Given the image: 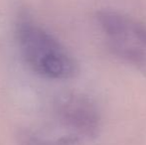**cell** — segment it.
<instances>
[{
    "instance_id": "6da1fadb",
    "label": "cell",
    "mask_w": 146,
    "mask_h": 145,
    "mask_svg": "<svg viewBox=\"0 0 146 145\" xmlns=\"http://www.w3.org/2000/svg\"><path fill=\"white\" fill-rule=\"evenodd\" d=\"M14 38L23 62L34 73L64 81L78 73V63L65 45L28 12L15 18Z\"/></svg>"
},
{
    "instance_id": "7a4b0ae2",
    "label": "cell",
    "mask_w": 146,
    "mask_h": 145,
    "mask_svg": "<svg viewBox=\"0 0 146 145\" xmlns=\"http://www.w3.org/2000/svg\"><path fill=\"white\" fill-rule=\"evenodd\" d=\"M96 21L110 52L146 77V25L112 10H100Z\"/></svg>"
},
{
    "instance_id": "3957f363",
    "label": "cell",
    "mask_w": 146,
    "mask_h": 145,
    "mask_svg": "<svg viewBox=\"0 0 146 145\" xmlns=\"http://www.w3.org/2000/svg\"><path fill=\"white\" fill-rule=\"evenodd\" d=\"M53 112L60 125L79 140L94 138L98 134L100 112L92 99L83 93H68L61 95L53 105Z\"/></svg>"
},
{
    "instance_id": "277c9868",
    "label": "cell",
    "mask_w": 146,
    "mask_h": 145,
    "mask_svg": "<svg viewBox=\"0 0 146 145\" xmlns=\"http://www.w3.org/2000/svg\"><path fill=\"white\" fill-rule=\"evenodd\" d=\"M78 142L79 139L72 135L54 138L32 128L22 129L17 135L18 145H75Z\"/></svg>"
}]
</instances>
